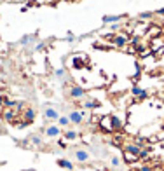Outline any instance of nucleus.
<instances>
[{
    "label": "nucleus",
    "instance_id": "f257e3e1",
    "mask_svg": "<svg viewBox=\"0 0 164 171\" xmlns=\"http://www.w3.org/2000/svg\"><path fill=\"white\" fill-rule=\"evenodd\" d=\"M42 112H44V117L47 119V121H51V122H58V119H59V112L58 108H54L53 105H44V108H42Z\"/></svg>",
    "mask_w": 164,
    "mask_h": 171
},
{
    "label": "nucleus",
    "instance_id": "f03ea898",
    "mask_svg": "<svg viewBox=\"0 0 164 171\" xmlns=\"http://www.w3.org/2000/svg\"><path fill=\"white\" fill-rule=\"evenodd\" d=\"M68 119H70V124L80 126L86 119V110H72L70 114H68Z\"/></svg>",
    "mask_w": 164,
    "mask_h": 171
},
{
    "label": "nucleus",
    "instance_id": "7ed1b4c3",
    "mask_svg": "<svg viewBox=\"0 0 164 171\" xmlns=\"http://www.w3.org/2000/svg\"><path fill=\"white\" fill-rule=\"evenodd\" d=\"M128 18V14H105L101 18V21L105 25H114V23H119L120 19H126Z\"/></svg>",
    "mask_w": 164,
    "mask_h": 171
},
{
    "label": "nucleus",
    "instance_id": "20e7f679",
    "mask_svg": "<svg viewBox=\"0 0 164 171\" xmlns=\"http://www.w3.org/2000/svg\"><path fill=\"white\" fill-rule=\"evenodd\" d=\"M68 96H70L72 100H82V98L86 96V91H84V88H80V86H72L70 91H68Z\"/></svg>",
    "mask_w": 164,
    "mask_h": 171
},
{
    "label": "nucleus",
    "instance_id": "39448f33",
    "mask_svg": "<svg viewBox=\"0 0 164 171\" xmlns=\"http://www.w3.org/2000/svg\"><path fill=\"white\" fill-rule=\"evenodd\" d=\"M44 135L47 136V138H58V136L61 135V127H59L58 124H51V126H47L44 129Z\"/></svg>",
    "mask_w": 164,
    "mask_h": 171
},
{
    "label": "nucleus",
    "instance_id": "423d86ee",
    "mask_svg": "<svg viewBox=\"0 0 164 171\" xmlns=\"http://www.w3.org/2000/svg\"><path fill=\"white\" fill-rule=\"evenodd\" d=\"M73 157H75V161H79V162H89L91 154H89L87 150H84V149H75L73 150Z\"/></svg>",
    "mask_w": 164,
    "mask_h": 171
},
{
    "label": "nucleus",
    "instance_id": "0eeeda50",
    "mask_svg": "<svg viewBox=\"0 0 164 171\" xmlns=\"http://www.w3.org/2000/svg\"><path fill=\"white\" fill-rule=\"evenodd\" d=\"M131 94H133V96H138V100H147V98H148V93H147L145 89H142L140 86H133V88H131Z\"/></svg>",
    "mask_w": 164,
    "mask_h": 171
},
{
    "label": "nucleus",
    "instance_id": "6e6552de",
    "mask_svg": "<svg viewBox=\"0 0 164 171\" xmlns=\"http://www.w3.org/2000/svg\"><path fill=\"white\" fill-rule=\"evenodd\" d=\"M124 150L129 154V155H134V157H138V155H140V152H142V149H140V147H138L136 143H129V145H126Z\"/></svg>",
    "mask_w": 164,
    "mask_h": 171
},
{
    "label": "nucleus",
    "instance_id": "1a4fd4ad",
    "mask_svg": "<svg viewBox=\"0 0 164 171\" xmlns=\"http://www.w3.org/2000/svg\"><path fill=\"white\" fill-rule=\"evenodd\" d=\"M112 40H114V45H115V47H124V45L128 44L129 39L124 35V33H122V35H115Z\"/></svg>",
    "mask_w": 164,
    "mask_h": 171
},
{
    "label": "nucleus",
    "instance_id": "9d476101",
    "mask_svg": "<svg viewBox=\"0 0 164 171\" xmlns=\"http://www.w3.org/2000/svg\"><path fill=\"white\" fill-rule=\"evenodd\" d=\"M82 107H84L86 110H94V108H100L101 103H100L98 100H86L84 103H82Z\"/></svg>",
    "mask_w": 164,
    "mask_h": 171
},
{
    "label": "nucleus",
    "instance_id": "9b49d317",
    "mask_svg": "<svg viewBox=\"0 0 164 171\" xmlns=\"http://www.w3.org/2000/svg\"><path fill=\"white\" fill-rule=\"evenodd\" d=\"M63 136H65L67 141H75L77 138H79V133H77L75 129H67V131L63 133Z\"/></svg>",
    "mask_w": 164,
    "mask_h": 171
},
{
    "label": "nucleus",
    "instance_id": "f8f14e48",
    "mask_svg": "<svg viewBox=\"0 0 164 171\" xmlns=\"http://www.w3.org/2000/svg\"><path fill=\"white\" fill-rule=\"evenodd\" d=\"M58 166H59V168H63V169L73 171V162L68 161V159H58Z\"/></svg>",
    "mask_w": 164,
    "mask_h": 171
},
{
    "label": "nucleus",
    "instance_id": "ddd939ff",
    "mask_svg": "<svg viewBox=\"0 0 164 171\" xmlns=\"http://www.w3.org/2000/svg\"><path fill=\"white\" fill-rule=\"evenodd\" d=\"M110 119V127L112 129H120L122 127V121H120L117 115H112V117H108Z\"/></svg>",
    "mask_w": 164,
    "mask_h": 171
},
{
    "label": "nucleus",
    "instance_id": "4468645a",
    "mask_svg": "<svg viewBox=\"0 0 164 171\" xmlns=\"http://www.w3.org/2000/svg\"><path fill=\"white\" fill-rule=\"evenodd\" d=\"M25 119H26V124L33 122V119H35V110L31 108V107H28V108L25 110Z\"/></svg>",
    "mask_w": 164,
    "mask_h": 171
},
{
    "label": "nucleus",
    "instance_id": "2eb2a0df",
    "mask_svg": "<svg viewBox=\"0 0 164 171\" xmlns=\"http://www.w3.org/2000/svg\"><path fill=\"white\" fill-rule=\"evenodd\" d=\"M35 40H37L35 35H23L21 39H19V44H21V45H28V44H31V42H35Z\"/></svg>",
    "mask_w": 164,
    "mask_h": 171
},
{
    "label": "nucleus",
    "instance_id": "dca6fc26",
    "mask_svg": "<svg viewBox=\"0 0 164 171\" xmlns=\"http://www.w3.org/2000/svg\"><path fill=\"white\" fill-rule=\"evenodd\" d=\"M58 124L59 127H68L70 126V119H68V115H59V119H58Z\"/></svg>",
    "mask_w": 164,
    "mask_h": 171
},
{
    "label": "nucleus",
    "instance_id": "f3484780",
    "mask_svg": "<svg viewBox=\"0 0 164 171\" xmlns=\"http://www.w3.org/2000/svg\"><path fill=\"white\" fill-rule=\"evenodd\" d=\"M73 68L75 70L84 68V58H73Z\"/></svg>",
    "mask_w": 164,
    "mask_h": 171
},
{
    "label": "nucleus",
    "instance_id": "a211bd4d",
    "mask_svg": "<svg viewBox=\"0 0 164 171\" xmlns=\"http://www.w3.org/2000/svg\"><path fill=\"white\" fill-rule=\"evenodd\" d=\"M152 16H154V11H145V12L138 14V19H150Z\"/></svg>",
    "mask_w": 164,
    "mask_h": 171
},
{
    "label": "nucleus",
    "instance_id": "6ab92c4d",
    "mask_svg": "<svg viewBox=\"0 0 164 171\" xmlns=\"http://www.w3.org/2000/svg\"><path fill=\"white\" fill-rule=\"evenodd\" d=\"M110 166H112V168H119V166H120V157H117V155H112V157H110Z\"/></svg>",
    "mask_w": 164,
    "mask_h": 171
},
{
    "label": "nucleus",
    "instance_id": "aec40b11",
    "mask_svg": "<svg viewBox=\"0 0 164 171\" xmlns=\"http://www.w3.org/2000/svg\"><path fill=\"white\" fill-rule=\"evenodd\" d=\"M45 47H47V44H45V42H37V44L33 45V51L40 53V51H45Z\"/></svg>",
    "mask_w": 164,
    "mask_h": 171
},
{
    "label": "nucleus",
    "instance_id": "412c9836",
    "mask_svg": "<svg viewBox=\"0 0 164 171\" xmlns=\"http://www.w3.org/2000/svg\"><path fill=\"white\" fill-rule=\"evenodd\" d=\"M65 74H67V72H65V68H58V70H54V77H56V79H59V80L65 77Z\"/></svg>",
    "mask_w": 164,
    "mask_h": 171
},
{
    "label": "nucleus",
    "instance_id": "4be33fe9",
    "mask_svg": "<svg viewBox=\"0 0 164 171\" xmlns=\"http://www.w3.org/2000/svg\"><path fill=\"white\" fill-rule=\"evenodd\" d=\"M4 119L7 121V122H12V119H14V112H12V110H7V112L4 114Z\"/></svg>",
    "mask_w": 164,
    "mask_h": 171
},
{
    "label": "nucleus",
    "instance_id": "5701e85b",
    "mask_svg": "<svg viewBox=\"0 0 164 171\" xmlns=\"http://www.w3.org/2000/svg\"><path fill=\"white\" fill-rule=\"evenodd\" d=\"M30 141H31L33 145H40V143H42V138H40L39 135H33V136L30 138Z\"/></svg>",
    "mask_w": 164,
    "mask_h": 171
},
{
    "label": "nucleus",
    "instance_id": "b1692460",
    "mask_svg": "<svg viewBox=\"0 0 164 171\" xmlns=\"http://www.w3.org/2000/svg\"><path fill=\"white\" fill-rule=\"evenodd\" d=\"M65 40H67L68 44H72V42H75V40H77V37L73 35V33H72V31H68V35L65 37Z\"/></svg>",
    "mask_w": 164,
    "mask_h": 171
},
{
    "label": "nucleus",
    "instance_id": "393cba45",
    "mask_svg": "<svg viewBox=\"0 0 164 171\" xmlns=\"http://www.w3.org/2000/svg\"><path fill=\"white\" fill-rule=\"evenodd\" d=\"M4 105L7 107V108H12V107H14V101H11V100H7V98H5V101H4Z\"/></svg>",
    "mask_w": 164,
    "mask_h": 171
},
{
    "label": "nucleus",
    "instance_id": "a878e982",
    "mask_svg": "<svg viewBox=\"0 0 164 171\" xmlns=\"http://www.w3.org/2000/svg\"><path fill=\"white\" fill-rule=\"evenodd\" d=\"M58 147L59 149H67V140H58Z\"/></svg>",
    "mask_w": 164,
    "mask_h": 171
},
{
    "label": "nucleus",
    "instance_id": "bb28decb",
    "mask_svg": "<svg viewBox=\"0 0 164 171\" xmlns=\"http://www.w3.org/2000/svg\"><path fill=\"white\" fill-rule=\"evenodd\" d=\"M119 28H120V23H114V25H110V30H112V31L119 30Z\"/></svg>",
    "mask_w": 164,
    "mask_h": 171
},
{
    "label": "nucleus",
    "instance_id": "cd10ccee",
    "mask_svg": "<svg viewBox=\"0 0 164 171\" xmlns=\"http://www.w3.org/2000/svg\"><path fill=\"white\" fill-rule=\"evenodd\" d=\"M131 42H133V45H136L138 42H140V35H134L133 39H131Z\"/></svg>",
    "mask_w": 164,
    "mask_h": 171
},
{
    "label": "nucleus",
    "instance_id": "c85d7f7f",
    "mask_svg": "<svg viewBox=\"0 0 164 171\" xmlns=\"http://www.w3.org/2000/svg\"><path fill=\"white\" fill-rule=\"evenodd\" d=\"M154 14H159V16H164V7H161V9L154 11Z\"/></svg>",
    "mask_w": 164,
    "mask_h": 171
},
{
    "label": "nucleus",
    "instance_id": "c756f323",
    "mask_svg": "<svg viewBox=\"0 0 164 171\" xmlns=\"http://www.w3.org/2000/svg\"><path fill=\"white\" fill-rule=\"evenodd\" d=\"M140 171H152V168L150 166H142V168H140Z\"/></svg>",
    "mask_w": 164,
    "mask_h": 171
},
{
    "label": "nucleus",
    "instance_id": "7c9ffc66",
    "mask_svg": "<svg viewBox=\"0 0 164 171\" xmlns=\"http://www.w3.org/2000/svg\"><path fill=\"white\" fill-rule=\"evenodd\" d=\"M4 101H5V96H0V105H4Z\"/></svg>",
    "mask_w": 164,
    "mask_h": 171
},
{
    "label": "nucleus",
    "instance_id": "2f4dec72",
    "mask_svg": "<svg viewBox=\"0 0 164 171\" xmlns=\"http://www.w3.org/2000/svg\"><path fill=\"white\" fill-rule=\"evenodd\" d=\"M2 166H4V162H0V168H2Z\"/></svg>",
    "mask_w": 164,
    "mask_h": 171
}]
</instances>
